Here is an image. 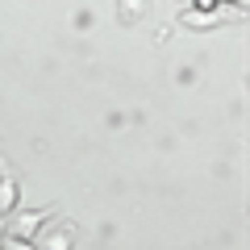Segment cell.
<instances>
[{"instance_id":"cell-1","label":"cell","mask_w":250,"mask_h":250,"mask_svg":"<svg viewBox=\"0 0 250 250\" xmlns=\"http://www.w3.org/2000/svg\"><path fill=\"white\" fill-rule=\"evenodd\" d=\"M229 21H246V9H238V4H217V9H184L179 13V25L184 29H221Z\"/></svg>"},{"instance_id":"cell-2","label":"cell","mask_w":250,"mask_h":250,"mask_svg":"<svg viewBox=\"0 0 250 250\" xmlns=\"http://www.w3.org/2000/svg\"><path fill=\"white\" fill-rule=\"evenodd\" d=\"M50 217H54V205H46V208H29V213H17V208H13V213L4 217V233H9V238H25V242H34L38 229H42Z\"/></svg>"},{"instance_id":"cell-3","label":"cell","mask_w":250,"mask_h":250,"mask_svg":"<svg viewBox=\"0 0 250 250\" xmlns=\"http://www.w3.org/2000/svg\"><path fill=\"white\" fill-rule=\"evenodd\" d=\"M75 238H80V225H75V221H54V217H50V221L38 229L34 246L38 250H71Z\"/></svg>"},{"instance_id":"cell-4","label":"cell","mask_w":250,"mask_h":250,"mask_svg":"<svg viewBox=\"0 0 250 250\" xmlns=\"http://www.w3.org/2000/svg\"><path fill=\"white\" fill-rule=\"evenodd\" d=\"M21 200V184L17 175H9V163H0V217H9Z\"/></svg>"},{"instance_id":"cell-5","label":"cell","mask_w":250,"mask_h":250,"mask_svg":"<svg viewBox=\"0 0 250 250\" xmlns=\"http://www.w3.org/2000/svg\"><path fill=\"white\" fill-rule=\"evenodd\" d=\"M150 9V0H117V21L121 25H138Z\"/></svg>"},{"instance_id":"cell-6","label":"cell","mask_w":250,"mask_h":250,"mask_svg":"<svg viewBox=\"0 0 250 250\" xmlns=\"http://www.w3.org/2000/svg\"><path fill=\"white\" fill-rule=\"evenodd\" d=\"M0 250H38V246L25 242V238H9V233H4V238H0Z\"/></svg>"},{"instance_id":"cell-7","label":"cell","mask_w":250,"mask_h":250,"mask_svg":"<svg viewBox=\"0 0 250 250\" xmlns=\"http://www.w3.org/2000/svg\"><path fill=\"white\" fill-rule=\"evenodd\" d=\"M221 0H192V9H217Z\"/></svg>"},{"instance_id":"cell-8","label":"cell","mask_w":250,"mask_h":250,"mask_svg":"<svg viewBox=\"0 0 250 250\" xmlns=\"http://www.w3.org/2000/svg\"><path fill=\"white\" fill-rule=\"evenodd\" d=\"M175 4H179V0H175Z\"/></svg>"}]
</instances>
